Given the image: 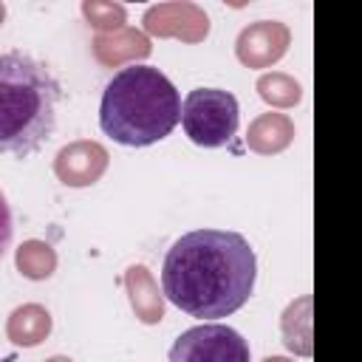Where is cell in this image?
I'll return each mask as SVG.
<instances>
[{"instance_id": "5", "label": "cell", "mask_w": 362, "mask_h": 362, "mask_svg": "<svg viewBox=\"0 0 362 362\" xmlns=\"http://www.w3.org/2000/svg\"><path fill=\"white\" fill-rule=\"evenodd\" d=\"M167 362H252V351L240 331L221 322H201L175 337Z\"/></svg>"}, {"instance_id": "3", "label": "cell", "mask_w": 362, "mask_h": 362, "mask_svg": "<svg viewBox=\"0 0 362 362\" xmlns=\"http://www.w3.org/2000/svg\"><path fill=\"white\" fill-rule=\"evenodd\" d=\"M59 102L62 85L42 59L0 51V156L37 153L57 130Z\"/></svg>"}, {"instance_id": "1", "label": "cell", "mask_w": 362, "mask_h": 362, "mask_svg": "<svg viewBox=\"0 0 362 362\" xmlns=\"http://www.w3.org/2000/svg\"><path fill=\"white\" fill-rule=\"evenodd\" d=\"M255 280V249L232 229H192L167 249L161 263L167 300L198 320H221L243 308Z\"/></svg>"}, {"instance_id": "6", "label": "cell", "mask_w": 362, "mask_h": 362, "mask_svg": "<svg viewBox=\"0 0 362 362\" xmlns=\"http://www.w3.org/2000/svg\"><path fill=\"white\" fill-rule=\"evenodd\" d=\"M11 238H14V218H11V206L6 201V195L0 192V260L6 257L8 246H11Z\"/></svg>"}, {"instance_id": "2", "label": "cell", "mask_w": 362, "mask_h": 362, "mask_svg": "<svg viewBox=\"0 0 362 362\" xmlns=\"http://www.w3.org/2000/svg\"><path fill=\"white\" fill-rule=\"evenodd\" d=\"M181 122V93L156 65L119 68L99 99V127L116 144L150 147Z\"/></svg>"}, {"instance_id": "4", "label": "cell", "mask_w": 362, "mask_h": 362, "mask_svg": "<svg viewBox=\"0 0 362 362\" xmlns=\"http://www.w3.org/2000/svg\"><path fill=\"white\" fill-rule=\"evenodd\" d=\"M240 124V105L223 88H195L181 102V127L198 147H223Z\"/></svg>"}]
</instances>
